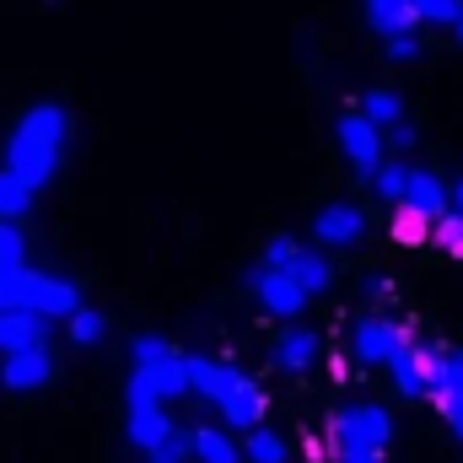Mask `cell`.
Returning a JSON list of instances; mask_svg holds the SVG:
<instances>
[{"mask_svg":"<svg viewBox=\"0 0 463 463\" xmlns=\"http://www.w3.org/2000/svg\"><path fill=\"white\" fill-rule=\"evenodd\" d=\"M65 135H71V118L60 103H33L27 114L16 118L11 129V146H5V167L38 194L54 173H60V156H65Z\"/></svg>","mask_w":463,"mask_h":463,"instance_id":"cell-1","label":"cell"},{"mask_svg":"<svg viewBox=\"0 0 463 463\" xmlns=\"http://www.w3.org/2000/svg\"><path fill=\"white\" fill-rule=\"evenodd\" d=\"M184 361H189V393H200L205 404H216L227 426L259 431V420H264V388H259L242 366H232V361H211V355H194V350H189Z\"/></svg>","mask_w":463,"mask_h":463,"instance_id":"cell-2","label":"cell"},{"mask_svg":"<svg viewBox=\"0 0 463 463\" xmlns=\"http://www.w3.org/2000/svg\"><path fill=\"white\" fill-rule=\"evenodd\" d=\"M189 350L167 345L162 335H135L129 340V377L135 383H146L162 404L167 399H184L189 393V361H184Z\"/></svg>","mask_w":463,"mask_h":463,"instance_id":"cell-3","label":"cell"},{"mask_svg":"<svg viewBox=\"0 0 463 463\" xmlns=\"http://www.w3.org/2000/svg\"><path fill=\"white\" fill-rule=\"evenodd\" d=\"M329 437H335V458H340V453L377 458V453L393 442V415H388L383 404H345V410L329 420Z\"/></svg>","mask_w":463,"mask_h":463,"instance_id":"cell-4","label":"cell"},{"mask_svg":"<svg viewBox=\"0 0 463 463\" xmlns=\"http://www.w3.org/2000/svg\"><path fill=\"white\" fill-rule=\"evenodd\" d=\"M124 431L140 453H156L167 437H173V420H167V404L146 388V383H124Z\"/></svg>","mask_w":463,"mask_h":463,"instance_id":"cell-5","label":"cell"},{"mask_svg":"<svg viewBox=\"0 0 463 463\" xmlns=\"http://www.w3.org/2000/svg\"><path fill=\"white\" fill-rule=\"evenodd\" d=\"M264 269H286L307 297H318V291H329V286H335L329 259H324V253H313V248H302L297 237H269V242H264Z\"/></svg>","mask_w":463,"mask_h":463,"instance_id":"cell-6","label":"cell"},{"mask_svg":"<svg viewBox=\"0 0 463 463\" xmlns=\"http://www.w3.org/2000/svg\"><path fill=\"white\" fill-rule=\"evenodd\" d=\"M16 307L38 313V318H49V324H54V318H65V324H71V318L81 313V291H76L65 275L27 269V275H22V302H16Z\"/></svg>","mask_w":463,"mask_h":463,"instance_id":"cell-7","label":"cell"},{"mask_svg":"<svg viewBox=\"0 0 463 463\" xmlns=\"http://www.w3.org/2000/svg\"><path fill=\"white\" fill-rule=\"evenodd\" d=\"M404 345H410V329H404V324H393V318L366 313V318H355V324H350V350H355V361H361V366H388Z\"/></svg>","mask_w":463,"mask_h":463,"instance_id":"cell-8","label":"cell"},{"mask_svg":"<svg viewBox=\"0 0 463 463\" xmlns=\"http://www.w3.org/2000/svg\"><path fill=\"white\" fill-rule=\"evenodd\" d=\"M335 135H340V151L350 156V167L355 173H377L383 167V129L372 124V118H361V109L355 114H340V124H335Z\"/></svg>","mask_w":463,"mask_h":463,"instance_id":"cell-9","label":"cell"},{"mask_svg":"<svg viewBox=\"0 0 463 463\" xmlns=\"http://www.w3.org/2000/svg\"><path fill=\"white\" fill-rule=\"evenodd\" d=\"M248 286H253L259 307H264V313H275V318H297V313L307 307V291H302L286 269H264V264H259Z\"/></svg>","mask_w":463,"mask_h":463,"instance_id":"cell-10","label":"cell"},{"mask_svg":"<svg viewBox=\"0 0 463 463\" xmlns=\"http://www.w3.org/2000/svg\"><path fill=\"white\" fill-rule=\"evenodd\" d=\"M313 237H318L324 248H350V242H361V237H366V216H361V205H345V200L324 205V211L313 216Z\"/></svg>","mask_w":463,"mask_h":463,"instance_id":"cell-11","label":"cell"},{"mask_svg":"<svg viewBox=\"0 0 463 463\" xmlns=\"http://www.w3.org/2000/svg\"><path fill=\"white\" fill-rule=\"evenodd\" d=\"M49 377H54V355H49V345L16 350V355L0 361V383H5L11 393H33V388H43Z\"/></svg>","mask_w":463,"mask_h":463,"instance_id":"cell-12","label":"cell"},{"mask_svg":"<svg viewBox=\"0 0 463 463\" xmlns=\"http://www.w3.org/2000/svg\"><path fill=\"white\" fill-rule=\"evenodd\" d=\"M404 205H410L415 216H426V222H442V216L453 211V189H448L437 173H426V167H410V184H404Z\"/></svg>","mask_w":463,"mask_h":463,"instance_id":"cell-13","label":"cell"},{"mask_svg":"<svg viewBox=\"0 0 463 463\" xmlns=\"http://www.w3.org/2000/svg\"><path fill=\"white\" fill-rule=\"evenodd\" d=\"M38 345H49V318H38V313H27V307L0 313V355L38 350Z\"/></svg>","mask_w":463,"mask_h":463,"instance_id":"cell-14","label":"cell"},{"mask_svg":"<svg viewBox=\"0 0 463 463\" xmlns=\"http://www.w3.org/2000/svg\"><path fill=\"white\" fill-rule=\"evenodd\" d=\"M388 377H393V388H399L404 399H431V377H426V345H415V340H410V345L388 361Z\"/></svg>","mask_w":463,"mask_h":463,"instance_id":"cell-15","label":"cell"},{"mask_svg":"<svg viewBox=\"0 0 463 463\" xmlns=\"http://www.w3.org/2000/svg\"><path fill=\"white\" fill-rule=\"evenodd\" d=\"M426 377H431V399L463 393V350L458 345H426Z\"/></svg>","mask_w":463,"mask_h":463,"instance_id":"cell-16","label":"cell"},{"mask_svg":"<svg viewBox=\"0 0 463 463\" xmlns=\"http://www.w3.org/2000/svg\"><path fill=\"white\" fill-rule=\"evenodd\" d=\"M318 350H324V340L313 335V329H280V340H275V366L280 372H307L313 361H318Z\"/></svg>","mask_w":463,"mask_h":463,"instance_id":"cell-17","label":"cell"},{"mask_svg":"<svg viewBox=\"0 0 463 463\" xmlns=\"http://www.w3.org/2000/svg\"><path fill=\"white\" fill-rule=\"evenodd\" d=\"M366 22L383 33V43H388V38H404V33L420 27L415 0H366Z\"/></svg>","mask_w":463,"mask_h":463,"instance_id":"cell-18","label":"cell"},{"mask_svg":"<svg viewBox=\"0 0 463 463\" xmlns=\"http://www.w3.org/2000/svg\"><path fill=\"white\" fill-rule=\"evenodd\" d=\"M361 118H372L383 135H388L393 124H404V103H399V92H388V87H372V92L361 98Z\"/></svg>","mask_w":463,"mask_h":463,"instance_id":"cell-19","label":"cell"},{"mask_svg":"<svg viewBox=\"0 0 463 463\" xmlns=\"http://www.w3.org/2000/svg\"><path fill=\"white\" fill-rule=\"evenodd\" d=\"M194 458H200V463H242V448L232 442L227 431L200 426V431H194Z\"/></svg>","mask_w":463,"mask_h":463,"instance_id":"cell-20","label":"cell"},{"mask_svg":"<svg viewBox=\"0 0 463 463\" xmlns=\"http://www.w3.org/2000/svg\"><path fill=\"white\" fill-rule=\"evenodd\" d=\"M27 211H33V189L11 167H0V222H22Z\"/></svg>","mask_w":463,"mask_h":463,"instance_id":"cell-21","label":"cell"},{"mask_svg":"<svg viewBox=\"0 0 463 463\" xmlns=\"http://www.w3.org/2000/svg\"><path fill=\"white\" fill-rule=\"evenodd\" d=\"M242 458H248V463H286L291 453H286V442H280L269 426H259V431H248V442H242Z\"/></svg>","mask_w":463,"mask_h":463,"instance_id":"cell-22","label":"cell"},{"mask_svg":"<svg viewBox=\"0 0 463 463\" xmlns=\"http://www.w3.org/2000/svg\"><path fill=\"white\" fill-rule=\"evenodd\" d=\"M404 184H410V167H404V162H383V167L372 173V189H377V200H388V205H404Z\"/></svg>","mask_w":463,"mask_h":463,"instance_id":"cell-23","label":"cell"},{"mask_svg":"<svg viewBox=\"0 0 463 463\" xmlns=\"http://www.w3.org/2000/svg\"><path fill=\"white\" fill-rule=\"evenodd\" d=\"M0 269H27V237L16 222H0Z\"/></svg>","mask_w":463,"mask_h":463,"instance_id":"cell-24","label":"cell"},{"mask_svg":"<svg viewBox=\"0 0 463 463\" xmlns=\"http://www.w3.org/2000/svg\"><path fill=\"white\" fill-rule=\"evenodd\" d=\"M415 16L420 22H437V27H458L463 0H415Z\"/></svg>","mask_w":463,"mask_h":463,"instance_id":"cell-25","label":"cell"},{"mask_svg":"<svg viewBox=\"0 0 463 463\" xmlns=\"http://www.w3.org/2000/svg\"><path fill=\"white\" fill-rule=\"evenodd\" d=\"M109 335V324H103V313H92V307H81L76 318H71V340L76 345H98Z\"/></svg>","mask_w":463,"mask_h":463,"instance_id":"cell-26","label":"cell"},{"mask_svg":"<svg viewBox=\"0 0 463 463\" xmlns=\"http://www.w3.org/2000/svg\"><path fill=\"white\" fill-rule=\"evenodd\" d=\"M437 227V222H426V216H415L410 205H399V216H393V237L399 242H426V232Z\"/></svg>","mask_w":463,"mask_h":463,"instance_id":"cell-27","label":"cell"},{"mask_svg":"<svg viewBox=\"0 0 463 463\" xmlns=\"http://www.w3.org/2000/svg\"><path fill=\"white\" fill-rule=\"evenodd\" d=\"M431 237H437L448 253H458V259H463V216H453V211H448V216L431 227Z\"/></svg>","mask_w":463,"mask_h":463,"instance_id":"cell-28","label":"cell"},{"mask_svg":"<svg viewBox=\"0 0 463 463\" xmlns=\"http://www.w3.org/2000/svg\"><path fill=\"white\" fill-rule=\"evenodd\" d=\"M442 415H448V426H453V437L463 442V393H448V399H431Z\"/></svg>","mask_w":463,"mask_h":463,"instance_id":"cell-29","label":"cell"},{"mask_svg":"<svg viewBox=\"0 0 463 463\" xmlns=\"http://www.w3.org/2000/svg\"><path fill=\"white\" fill-rule=\"evenodd\" d=\"M415 54H420V38H415V33L388 38V60H399V65H404V60H415Z\"/></svg>","mask_w":463,"mask_h":463,"instance_id":"cell-30","label":"cell"},{"mask_svg":"<svg viewBox=\"0 0 463 463\" xmlns=\"http://www.w3.org/2000/svg\"><path fill=\"white\" fill-rule=\"evenodd\" d=\"M383 140H393L399 151H410V146H415V124H393V129H388Z\"/></svg>","mask_w":463,"mask_h":463,"instance_id":"cell-31","label":"cell"},{"mask_svg":"<svg viewBox=\"0 0 463 463\" xmlns=\"http://www.w3.org/2000/svg\"><path fill=\"white\" fill-rule=\"evenodd\" d=\"M366 297H372V302H383V297H388V280H383V275H372V280H366Z\"/></svg>","mask_w":463,"mask_h":463,"instance_id":"cell-32","label":"cell"},{"mask_svg":"<svg viewBox=\"0 0 463 463\" xmlns=\"http://www.w3.org/2000/svg\"><path fill=\"white\" fill-rule=\"evenodd\" d=\"M453 216H463V178L453 184Z\"/></svg>","mask_w":463,"mask_h":463,"instance_id":"cell-33","label":"cell"},{"mask_svg":"<svg viewBox=\"0 0 463 463\" xmlns=\"http://www.w3.org/2000/svg\"><path fill=\"white\" fill-rule=\"evenodd\" d=\"M335 463H377V458H361V453H340Z\"/></svg>","mask_w":463,"mask_h":463,"instance_id":"cell-34","label":"cell"},{"mask_svg":"<svg viewBox=\"0 0 463 463\" xmlns=\"http://www.w3.org/2000/svg\"><path fill=\"white\" fill-rule=\"evenodd\" d=\"M453 33H458V43H463V16H458V27H453Z\"/></svg>","mask_w":463,"mask_h":463,"instance_id":"cell-35","label":"cell"}]
</instances>
